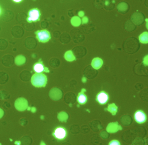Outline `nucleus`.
<instances>
[{"mask_svg": "<svg viewBox=\"0 0 148 145\" xmlns=\"http://www.w3.org/2000/svg\"><path fill=\"white\" fill-rule=\"evenodd\" d=\"M47 77L42 73H35L31 80L32 84L36 87H45L47 83Z\"/></svg>", "mask_w": 148, "mask_h": 145, "instance_id": "nucleus-1", "label": "nucleus"}, {"mask_svg": "<svg viewBox=\"0 0 148 145\" xmlns=\"http://www.w3.org/2000/svg\"><path fill=\"white\" fill-rule=\"evenodd\" d=\"M109 145H120V143H119L118 141L116 140H113L111 141L110 142Z\"/></svg>", "mask_w": 148, "mask_h": 145, "instance_id": "nucleus-10", "label": "nucleus"}, {"mask_svg": "<svg viewBox=\"0 0 148 145\" xmlns=\"http://www.w3.org/2000/svg\"><path fill=\"white\" fill-rule=\"evenodd\" d=\"M13 1H14V2L20 3L23 0H13Z\"/></svg>", "mask_w": 148, "mask_h": 145, "instance_id": "nucleus-11", "label": "nucleus"}, {"mask_svg": "<svg viewBox=\"0 0 148 145\" xmlns=\"http://www.w3.org/2000/svg\"><path fill=\"white\" fill-rule=\"evenodd\" d=\"M87 101V96L85 94L84 91H82L79 93L77 96V101L81 105L85 104Z\"/></svg>", "mask_w": 148, "mask_h": 145, "instance_id": "nucleus-8", "label": "nucleus"}, {"mask_svg": "<svg viewBox=\"0 0 148 145\" xmlns=\"http://www.w3.org/2000/svg\"><path fill=\"white\" fill-rule=\"evenodd\" d=\"M139 40L143 43H147L148 42V33L147 32L143 33L139 36Z\"/></svg>", "mask_w": 148, "mask_h": 145, "instance_id": "nucleus-9", "label": "nucleus"}, {"mask_svg": "<svg viewBox=\"0 0 148 145\" xmlns=\"http://www.w3.org/2000/svg\"><path fill=\"white\" fill-rule=\"evenodd\" d=\"M33 69L36 73H42L43 72H49L48 69L45 67L42 61L36 63L33 66Z\"/></svg>", "mask_w": 148, "mask_h": 145, "instance_id": "nucleus-7", "label": "nucleus"}, {"mask_svg": "<svg viewBox=\"0 0 148 145\" xmlns=\"http://www.w3.org/2000/svg\"><path fill=\"white\" fill-rule=\"evenodd\" d=\"M109 100V96L104 91H101L97 96L96 100L101 105H104L107 103Z\"/></svg>", "mask_w": 148, "mask_h": 145, "instance_id": "nucleus-5", "label": "nucleus"}, {"mask_svg": "<svg viewBox=\"0 0 148 145\" xmlns=\"http://www.w3.org/2000/svg\"><path fill=\"white\" fill-rule=\"evenodd\" d=\"M35 34L37 39L40 42H47L51 38V34L47 30H38L35 32Z\"/></svg>", "mask_w": 148, "mask_h": 145, "instance_id": "nucleus-3", "label": "nucleus"}, {"mask_svg": "<svg viewBox=\"0 0 148 145\" xmlns=\"http://www.w3.org/2000/svg\"><path fill=\"white\" fill-rule=\"evenodd\" d=\"M1 9L0 8V14H1Z\"/></svg>", "mask_w": 148, "mask_h": 145, "instance_id": "nucleus-12", "label": "nucleus"}, {"mask_svg": "<svg viewBox=\"0 0 148 145\" xmlns=\"http://www.w3.org/2000/svg\"><path fill=\"white\" fill-rule=\"evenodd\" d=\"M40 15L41 13L39 10L37 8H34L29 10L27 20L29 23L38 21L40 20Z\"/></svg>", "mask_w": 148, "mask_h": 145, "instance_id": "nucleus-2", "label": "nucleus"}, {"mask_svg": "<svg viewBox=\"0 0 148 145\" xmlns=\"http://www.w3.org/2000/svg\"><path fill=\"white\" fill-rule=\"evenodd\" d=\"M53 135L55 139L59 140H62L65 139L67 135V132L64 128L58 127L54 129L53 133Z\"/></svg>", "mask_w": 148, "mask_h": 145, "instance_id": "nucleus-4", "label": "nucleus"}, {"mask_svg": "<svg viewBox=\"0 0 148 145\" xmlns=\"http://www.w3.org/2000/svg\"><path fill=\"white\" fill-rule=\"evenodd\" d=\"M134 117L135 121L139 124L144 123L147 119L146 115L144 112L141 110L136 111L134 114Z\"/></svg>", "mask_w": 148, "mask_h": 145, "instance_id": "nucleus-6", "label": "nucleus"}]
</instances>
